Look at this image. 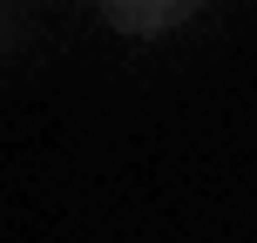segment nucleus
I'll return each instance as SVG.
<instances>
[{"label": "nucleus", "instance_id": "f257e3e1", "mask_svg": "<svg viewBox=\"0 0 257 243\" xmlns=\"http://www.w3.org/2000/svg\"><path fill=\"white\" fill-rule=\"evenodd\" d=\"M108 27H122V34H163V27L190 21L196 0H102Z\"/></svg>", "mask_w": 257, "mask_h": 243}]
</instances>
